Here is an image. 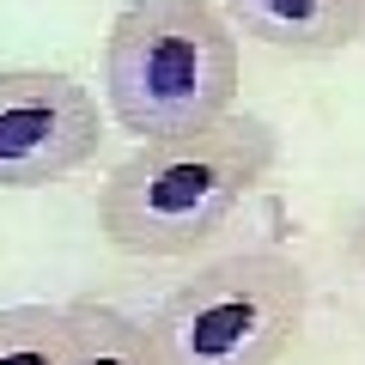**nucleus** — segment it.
<instances>
[{
    "label": "nucleus",
    "instance_id": "obj_5",
    "mask_svg": "<svg viewBox=\"0 0 365 365\" xmlns=\"http://www.w3.org/2000/svg\"><path fill=\"white\" fill-rule=\"evenodd\" d=\"M232 31L256 37L262 49L323 61L365 37V0H213Z\"/></svg>",
    "mask_w": 365,
    "mask_h": 365
},
{
    "label": "nucleus",
    "instance_id": "obj_3",
    "mask_svg": "<svg viewBox=\"0 0 365 365\" xmlns=\"http://www.w3.org/2000/svg\"><path fill=\"white\" fill-rule=\"evenodd\" d=\"M311 317V280L287 250H237L182 280L153 317V365H280Z\"/></svg>",
    "mask_w": 365,
    "mask_h": 365
},
{
    "label": "nucleus",
    "instance_id": "obj_1",
    "mask_svg": "<svg viewBox=\"0 0 365 365\" xmlns=\"http://www.w3.org/2000/svg\"><path fill=\"white\" fill-rule=\"evenodd\" d=\"M280 134L262 116H220L207 128L140 140L98 195V225L128 256H189L232 225L262 177L274 170Z\"/></svg>",
    "mask_w": 365,
    "mask_h": 365
},
{
    "label": "nucleus",
    "instance_id": "obj_7",
    "mask_svg": "<svg viewBox=\"0 0 365 365\" xmlns=\"http://www.w3.org/2000/svg\"><path fill=\"white\" fill-rule=\"evenodd\" d=\"M67 311H73V365H153L146 323H134L98 299H79Z\"/></svg>",
    "mask_w": 365,
    "mask_h": 365
},
{
    "label": "nucleus",
    "instance_id": "obj_6",
    "mask_svg": "<svg viewBox=\"0 0 365 365\" xmlns=\"http://www.w3.org/2000/svg\"><path fill=\"white\" fill-rule=\"evenodd\" d=\"M0 365H73V311L0 304Z\"/></svg>",
    "mask_w": 365,
    "mask_h": 365
},
{
    "label": "nucleus",
    "instance_id": "obj_4",
    "mask_svg": "<svg viewBox=\"0 0 365 365\" xmlns=\"http://www.w3.org/2000/svg\"><path fill=\"white\" fill-rule=\"evenodd\" d=\"M104 116L61 67H0V189H49L98 158Z\"/></svg>",
    "mask_w": 365,
    "mask_h": 365
},
{
    "label": "nucleus",
    "instance_id": "obj_2",
    "mask_svg": "<svg viewBox=\"0 0 365 365\" xmlns=\"http://www.w3.org/2000/svg\"><path fill=\"white\" fill-rule=\"evenodd\" d=\"M237 31L213 0H128L104 37V104L122 134L165 140L232 116Z\"/></svg>",
    "mask_w": 365,
    "mask_h": 365
},
{
    "label": "nucleus",
    "instance_id": "obj_8",
    "mask_svg": "<svg viewBox=\"0 0 365 365\" xmlns=\"http://www.w3.org/2000/svg\"><path fill=\"white\" fill-rule=\"evenodd\" d=\"M347 256H353V268H359V280H365V213L353 220V237H347Z\"/></svg>",
    "mask_w": 365,
    "mask_h": 365
}]
</instances>
